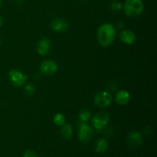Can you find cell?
<instances>
[{"label": "cell", "instance_id": "obj_17", "mask_svg": "<svg viewBox=\"0 0 157 157\" xmlns=\"http://www.w3.org/2000/svg\"><path fill=\"white\" fill-rule=\"evenodd\" d=\"M36 88L32 83H26L24 87V92L27 96H32L35 93Z\"/></svg>", "mask_w": 157, "mask_h": 157}, {"label": "cell", "instance_id": "obj_13", "mask_svg": "<svg viewBox=\"0 0 157 157\" xmlns=\"http://www.w3.org/2000/svg\"><path fill=\"white\" fill-rule=\"evenodd\" d=\"M108 149V142L104 138H100L95 142L94 150L98 153H104Z\"/></svg>", "mask_w": 157, "mask_h": 157}, {"label": "cell", "instance_id": "obj_10", "mask_svg": "<svg viewBox=\"0 0 157 157\" xmlns=\"http://www.w3.org/2000/svg\"><path fill=\"white\" fill-rule=\"evenodd\" d=\"M51 28L55 32L62 33L68 29V23L63 18H55L51 22Z\"/></svg>", "mask_w": 157, "mask_h": 157}, {"label": "cell", "instance_id": "obj_11", "mask_svg": "<svg viewBox=\"0 0 157 157\" xmlns=\"http://www.w3.org/2000/svg\"><path fill=\"white\" fill-rule=\"evenodd\" d=\"M120 39L121 40L123 43L126 44H133L136 41V35L134 32L132 31L126 29V30H122L119 35Z\"/></svg>", "mask_w": 157, "mask_h": 157}, {"label": "cell", "instance_id": "obj_9", "mask_svg": "<svg viewBox=\"0 0 157 157\" xmlns=\"http://www.w3.org/2000/svg\"><path fill=\"white\" fill-rule=\"evenodd\" d=\"M127 141L130 147L136 148V147H140L142 144L143 136L140 132L136 131V130L130 131L127 135Z\"/></svg>", "mask_w": 157, "mask_h": 157}, {"label": "cell", "instance_id": "obj_6", "mask_svg": "<svg viewBox=\"0 0 157 157\" xmlns=\"http://www.w3.org/2000/svg\"><path fill=\"white\" fill-rule=\"evenodd\" d=\"M94 136V130L92 127L87 123L81 122L79 127V131H78V136L81 142L87 144L91 140Z\"/></svg>", "mask_w": 157, "mask_h": 157}, {"label": "cell", "instance_id": "obj_12", "mask_svg": "<svg viewBox=\"0 0 157 157\" xmlns=\"http://www.w3.org/2000/svg\"><path fill=\"white\" fill-rule=\"evenodd\" d=\"M130 101V94L125 90H121L116 94L115 101L119 105H126Z\"/></svg>", "mask_w": 157, "mask_h": 157}, {"label": "cell", "instance_id": "obj_8", "mask_svg": "<svg viewBox=\"0 0 157 157\" xmlns=\"http://www.w3.org/2000/svg\"><path fill=\"white\" fill-rule=\"evenodd\" d=\"M37 52L41 56H45L50 53L52 50V41L49 38H44L38 41L36 45Z\"/></svg>", "mask_w": 157, "mask_h": 157}, {"label": "cell", "instance_id": "obj_2", "mask_svg": "<svg viewBox=\"0 0 157 157\" xmlns=\"http://www.w3.org/2000/svg\"><path fill=\"white\" fill-rule=\"evenodd\" d=\"M123 9L127 16L137 17L144 12V2L142 0H125Z\"/></svg>", "mask_w": 157, "mask_h": 157}, {"label": "cell", "instance_id": "obj_15", "mask_svg": "<svg viewBox=\"0 0 157 157\" xmlns=\"http://www.w3.org/2000/svg\"><path fill=\"white\" fill-rule=\"evenodd\" d=\"M90 117H91V112L88 109H83V110H81L80 111L79 115H78V118L81 121V122L84 123L88 122Z\"/></svg>", "mask_w": 157, "mask_h": 157}, {"label": "cell", "instance_id": "obj_20", "mask_svg": "<svg viewBox=\"0 0 157 157\" xmlns=\"http://www.w3.org/2000/svg\"><path fill=\"white\" fill-rule=\"evenodd\" d=\"M3 24V19H2V17L0 15V28L2 27V25Z\"/></svg>", "mask_w": 157, "mask_h": 157}, {"label": "cell", "instance_id": "obj_3", "mask_svg": "<svg viewBox=\"0 0 157 157\" xmlns=\"http://www.w3.org/2000/svg\"><path fill=\"white\" fill-rule=\"evenodd\" d=\"M9 78L11 84L17 87H22L27 83L28 75H25L20 71L12 69L9 73Z\"/></svg>", "mask_w": 157, "mask_h": 157}, {"label": "cell", "instance_id": "obj_18", "mask_svg": "<svg viewBox=\"0 0 157 157\" xmlns=\"http://www.w3.org/2000/svg\"><path fill=\"white\" fill-rule=\"evenodd\" d=\"M110 9L111 11L115 12H118L123 9V4L119 1H112L110 4Z\"/></svg>", "mask_w": 157, "mask_h": 157}, {"label": "cell", "instance_id": "obj_7", "mask_svg": "<svg viewBox=\"0 0 157 157\" xmlns=\"http://www.w3.org/2000/svg\"><path fill=\"white\" fill-rule=\"evenodd\" d=\"M40 71L44 75H55L58 69V64L53 60H45L40 64Z\"/></svg>", "mask_w": 157, "mask_h": 157}, {"label": "cell", "instance_id": "obj_16", "mask_svg": "<svg viewBox=\"0 0 157 157\" xmlns=\"http://www.w3.org/2000/svg\"><path fill=\"white\" fill-rule=\"evenodd\" d=\"M65 121H66L65 117H64L62 113H56L53 117V122L55 123V125L60 126V127H61L63 124H65Z\"/></svg>", "mask_w": 157, "mask_h": 157}, {"label": "cell", "instance_id": "obj_1", "mask_svg": "<svg viewBox=\"0 0 157 157\" xmlns=\"http://www.w3.org/2000/svg\"><path fill=\"white\" fill-rule=\"evenodd\" d=\"M116 38V29L110 23H104L98 30V40L100 45L106 48L113 42Z\"/></svg>", "mask_w": 157, "mask_h": 157}, {"label": "cell", "instance_id": "obj_14", "mask_svg": "<svg viewBox=\"0 0 157 157\" xmlns=\"http://www.w3.org/2000/svg\"><path fill=\"white\" fill-rule=\"evenodd\" d=\"M60 133H61V136L63 139L65 140H68L73 136V129L70 124H64L61 126Z\"/></svg>", "mask_w": 157, "mask_h": 157}, {"label": "cell", "instance_id": "obj_19", "mask_svg": "<svg viewBox=\"0 0 157 157\" xmlns=\"http://www.w3.org/2000/svg\"><path fill=\"white\" fill-rule=\"evenodd\" d=\"M23 157H38V155L36 154L35 152H34L33 150H26L25 152Z\"/></svg>", "mask_w": 157, "mask_h": 157}, {"label": "cell", "instance_id": "obj_5", "mask_svg": "<svg viewBox=\"0 0 157 157\" xmlns=\"http://www.w3.org/2000/svg\"><path fill=\"white\" fill-rule=\"evenodd\" d=\"M110 121V116L105 112H100L95 114L92 118V124L95 130L101 132L106 127Z\"/></svg>", "mask_w": 157, "mask_h": 157}, {"label": "cell", "instance_id": "obj_21", "mask_svg": "<svg viewBox=\"0 0 157 157\" xmlns=\"http://www.w3.org/2000/svg\"><path fill=\"white\" fill-rule=\"evenodd\" d=\"M2 4V0H0V7H1Z\"/></svg>", "mask_w": 157, "mask_h": 157}, {"label": "cell", "instance_id": "obj_4", "mask_svg": "<svg viewBox=\"0 0 157 157\" xmlns=\"http://www.w3.org/2000/svg\"><path fill=\"white\" fill-rule=\"evenodd\" d=\"M112 101H113V96L111 94L106 90L98 92L94 98L95 105L101 108H106L109 107L112 104Z\"/></svg>", "mask_w": 157, "mask_h": 157}]
</instances>
